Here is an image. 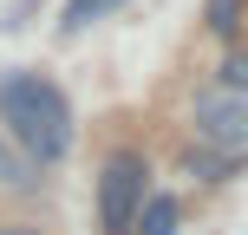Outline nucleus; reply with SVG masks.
<instances>
[{
	"label": "nucleus",
	"instance_id": "obj_1",
	"mask_svg": "<svg viewBox=\"0 0 248 235\" xmlns=\"http://www.w3.org/2000/svg\"><path fill=\"white\" fill-rule=\"evenodd\" d=\"M0 124L33 163H59L72 150V105L52 78L39 72H7L0 78Z\"/></svg>",
	"mask_w": 248,
	"mask_h": 235
},
{
	"label": "nucleus",
	"instance_id": "obj_5",
	"mask_svg": "<svg viewBox=\"0 0 248 235\" xmlns=\"http://www.w3.org/2000/svg\"><path fill=\"white\" fill-rule=\"evenodd\" d=\"M137 216H144V229H137V235H176V203H170V196L137 203Z\"/></svg>",
	"mask_w": 248,
	"mask_h": 235
},
{
	"label": "nucleus",
	"instance_id": "obj_6",
	"mask_svg": "<svg viewBox=\"0 0 248 235\" xmlns=\"http://www.w3.org/2000/svg\"><path fill=\"white\" fill-rule=\"evenodd\" d=\"M111 7H118V0H65V20L59 26H65V33H85V26L98 20V13H111Z\"/></svg>",
	"mask_w": 248,
	"mask_h": 235
},
{
	"label": "nucleus",
	"instance_id": "obj_7",
	"mask_svg": "<svg viewBox=\"0 0 248 235\" xmlns=\"http://www.w3.org/2000/svg\"><path fill=\"white\" fill-rule=\"evenodd\" d=\"M229 163H235V157H222V150H209V144H202V150H189V176H202V183H222V176H229Z\"/></svg>",
	"mask_w": 248,
	"mask_h": 235
},
{
	"label": "nucleus",
	"instance_id": "obj_2",
	"mask_svg": "<svg viewBox=\"0 0 248 235\" xmlns=\"http://www.w3.org/2000/svg\"><path fill=\"white\" fill-rule=\"evenodd\" d=\"M144 157L137 150H118L111 163H105V176H98V222L105 235H131L137 222V203H144Z\"/></svg>",
	"mask_w": 248,
	"mask_h": 235
},
{
	"label": "nucleus",
	"instance_id": "obj_9",
	"mask_svg": "<svg viewBox=\"0 0 248 235\" xmlns=\"http://www.w3.org/2000/svg\"><path fill=\"white\" fill-rule=\"evenodd\" d=\"M222 85L229 92H248V52H229V59H222Z\"/></svg>",
	"mask_w": 248,
	"mask_h": 235
},
{
	"label": "nucleus",
	"instance_id": "obj_10",
	"mask_svg": "<svg viewBox=\"0 0 248 235\" xmlns=\"http://www.w3.org/2000/svg\"><path fill=\"white\" fill-rule=\"evenodd\" d=\"M0 235H26V229H0Z\"/></svg>",
	"mask_w": 248,
	"mask_h": 235
},
{
	"label": "nucleus",
	"instance_id": "obj_3",
	"mask_svg": "<svg viewBox=\"0 0 248 235\" xmlns=\"http://www.w3.org/2000/svg\"><path fill=\"white\" fill-rule=\"evenodd\" d=\"M189 124H196V144L222 150V157H242L248 150V92H202L196 111H189Z\"/></svg>",
	"mask_w": 248,
	"mask_h": 235
},
{
	"label": "nucleus",
	"instance_id": "obj_4",
	"mask_svg": "<svg viewBox=\"0 0 248 235\" xmlns=\"http://www.w3.org/2000/svg\"><path fill=\"white\" fill-rule=\"evenodd\" d=\"M0 183H7V189H33V183H39L33 157H20L13 144H0Z\"/></svg>",
	"mask_w": 248,
	"mask_h": 235
},
{
	"label": "nucleus",
	"instance_id": "obj_8",
	"mask_svg": "<svg viewBox=\"0 0 248 235\" xmlns=\"http://www.w3.org/2000/svg\"><path fill=\"white\" fill-rule=\"evenodd\" d=\"M235 26H242V0H209V33H235Z\"/></svg>",
	"mask_w": 248,
	"mask_h": 235
}]
</instances>
